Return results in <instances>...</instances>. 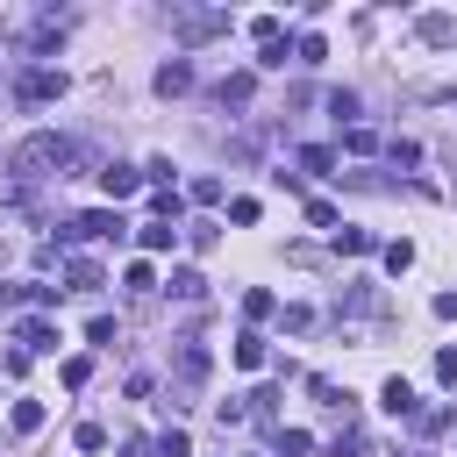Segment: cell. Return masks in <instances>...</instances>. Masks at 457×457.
<instances>
[{
    "mask_svg": "<svg viewBox=\"0 0 457 457\" xmlns=\"http://www.w3.org/2000/svg\"><path fill=\"white\" fill-rule=\"evenodd\" d=\"M64 164H71V143H64L57 129H36L29 143L7 150V171H14L21 186H29V179H50V171H64Z\"/></svg>",
    "mask_w": 457,
    "mask_h": 457,
    "instance_id": "1",
    "label": "cell"
},
{
    "mask_svg": "<svg viewBox=\"0 0 457 457\" xmlns=\"http://www.w3.org/2000/svg\"><path fill=\"white\" fill-rule=\"evenodd\" d=\"M214 421H221V428H236V421H250V407H243V400H214Z\"/></svg>",
    "mask_w": 457,
    "mask_h": 457,
    "instance_id": "26",
    "label": "cell"
},
{
    "mask_svg": "<svg viewBox=\"0 0 457 457\" xmlns=\"http://www.w3.org/2000/svg\"><path fill=\"white\" fill-rule=\"evenodd\" d=\"M407 264H414V243H407V236H400V243H386V271H393V278H400V271H407Z\"/></svg>",
    "mask_w": 457,
    "mask_h": 457,
    "instance_id": "23",
    "label": "cell"
},
{
    "mask_svg": "<svg viewBox=\"0 0 457 457\" xmlns=\"http://www.w3.org/2000/svg\"><path fill=\"white\" fill-rule=\"evenodd\" d=\"M307 450V428H278V457H300Z\"/></svg>",
    "mask_w": 457,
    "mask_h": 457,
    "instance_id": "29",
    "label": "cell"
},
{
    "mask_svg": "<svg viewBox=\"0 0 457 457\" xmlns=\"http://www.w3.org/2000/svg\"><path fill=\"white\" fill-rule=\"evenodd\" d=\"M157 457H193V436H186V428H164V436H157Z\"/></svg>",
    "mask_w": 457,
    "mask_h": 457,
    "instance_id": "21",
    "label": "cell"
},
{
    "mask_svg": "<svg viewBox=\"0 0 457 457\" xmlns=\"http://www.w3.org/2000/svg\"><path fill=\"white\" fill-rule=\"evenodd\" d=\"M328 114H336V121H350V114H357V93H343V86H336V93H328Z\"/></svg>",
    "mask_w": 457,
    "mask_h": 457,
    "instance_id": "28",
    "label": "cell"
},
{
    "mask_svg": "<svg viewBox=\"0 0 457 457\" xmlns=\"http://www.w3.org/2000/svg\"><path fill=\"white\" fill-rule=\"evenodd\" d=\"M121 457H150V443H121Z\"/></svg>",
    "mask_w": 457,
    "mask_h": 457,
    "instance_id": "32",
    "label": "cell"
},
{
    "mask_svg": "<svg viewBox=\"0 0 457 457\" xmlns=\"http://www.w3.org/2000/svg\"><path fill=\"white\" fill-rule=\"evenodd\" d=\"M43 421H50V414H43V400H14V407H7V428H14V436H36Z\"/></svg>",
    "mask_w": 457,
    "mask_h": 457,
    "instance_id": "10",
    "label": "cell"
},
{
    "mask_svg": "<svg viewBox=\"0 0 457 457\" xmlns=\"http://www.w3.org/2000/svg\"><path fill=\"white\" fill-rule=\"evenodd\" d=\"M378 407H386L393 421H414V414H421V407H414V386H407V378H386V386H378Z\"/></svg>",
    "mask_w": 457,
    "mask_h": 457,
    "instance_id": "6",
    "label": "cell"
},
{
    "mask_svg": "<svg viewBox=\"0 0 457 457\" xmlns=\"http://www.w3.org/2000/svg\"><path fill=\"white\" fill-rule=\"evenodd\" d=\"M136 186H143V171H136V164H107V171H100V193H107V200H129Z\"/></svg>",
    "mask_w": 457,
    "mask_h": 457,
    "instance_id": "8",
    "label": "cell"
},
{
    "mask_svg": "<svg viewBox=\"0 0 457 457\" xmlns=\"http://www.w3.org/2000/svg\"><path fill=\"white\" fill-rule=\"evenodd\" d=\"M228 357H236V364H243V371H264V364H271V350H264V336H257V328H243V336H236V350H228Z\"/></svg>",
    "mask_w": 457,
    "mask_h": 457,
    "instance_id": "9",
    "label": "cell"
},
{
    "mask_svg": "<svg viewBox=\"0 0 457 457\" xmlns=\"http://www.w3.org/2000/svg\"><path fill=\"white\" fill-rule=\"evenodd\" d=\"M64 278H71V293H93V286H100V264H93V257H71Z\"/></svg>",
    "mask_w": 457,
    "mask_h": 457,
    "instance_id": "15",
    "label": "cell"
},
{
    "mask_svg": "<svg viewBox=\"0 0 457 457\" xmlns=\"http://www.w3.org/2000/svg\"><path fill=\"white\" fill-rule=\"evenodd\" d=\"M171 243H179L171 221H143V250H171Z\"/></svg>",
    "mask_w": 457,
    "mask_h": 457,
    "instance_id": "19",
    "label": "cell"
},
{
    "mask_svg": "<svg viewBox=\"0 0 457 457\" xmlns=\"http://www.w3.org/2000/svg\"><path fill=\"white\" fill-rule=\"evenodd\" d=\"M186 86H193V64H186V57L157 64V93H164V100H171V93H186Z\"/></svg>",
    "mask_w": 457,
    "mask_h": 457,
    "instance_id": "11",
    "label": "cell"
},
{
    "mask_svg": "<svg viewBox=\"0 0 457 457\" xmlns=\"http://www.w3.org/2000/svg\"><path fill=\"white\" fill-rule=\"evenodd\" d=\"M436 321H457V293H436Z\"/></svg>",
    "mask_w": 457,
    "mask_h": 457,
    "instance_id": "31",
    "label": "cell"
},
{
    "mask_svg": "<svg viewBox=\"0 0 457 457\" xmlns=\"http://www.w3.org/2000/svg\"><path fill=\"white\" fill-rule=\"evenodd\" d=\"M150 207H157V221H171V228H179V207H186V200H179V186H157V193H150Z\"/></svg>",
    "mask_w": 457,
    "mask_h": 457,
    "instance_id": "16",
    "label": "cell"
},
{
    "mask_svg": "<svg viewBox=\"0 0 457 457\" xmlns=\"http://www.w3.org/2000/svg\"><path fill=\"white\" fill-rule=\"evenodd\" d=\"M86 343H93V350H107V343H114V321H107V314H93V321H86Z\"/></svg>",
    "mask_w": 457,
    "mask_h": 457,
    "instance_id": "25",
    "label": "cell"
},
{
    "mask_svg": "<svg viewBox=\"0 0 457 457\" xmlns=\"http://www.w3.org/2000/svg\"><path fill=\"white\" fill-rule=\"evenodd\" d=\"M321 57H328L321 36H300V43H293V64H321Z\"/></svg>",
    "mask_w": 457,
    "mask_h": 457,
    "instance_id": "22",
    "label": "cell"
},
{
    "mask_svg": "<svg viewBox=\"0 0 457 457\" xmlns=\"http://www.w3.org/2000/svg\"><path fill=\"white\" fill-rule=\"evenodd\" d=\"M250 36H257V50H264V43H278V14H257V21H250Z\"/></svg>",
    "mask_w": 457,
    "mask_h": 457,
    "instance_id": "27",
    "label": "cell"
},
{
    "mask_svg": "<svg viewBox=\"0 0 457 457\" xmlns=\"http://www.w3.org/2000/svg\"><path fill=\"white\" fill-rule=\"evenodd\" d=\"M71 443H79V450H107V428H100V421H79Z\"/></svg>",
    "mask_w": 457,
    "mask_h": 457,
    "instance_id": "24",
    "label": "cell"
},
{
    "mask_svg": "<svg viewBox=\"0 0 457 457\" xmlns=\"http://www.w3.org/2000/svg\"><path fill=\"white\" fill-rule=\"evenodd\" d=\"M436 378H443V386L457 393V350H436Z\"/></svg>",
    "mask_w": 457,
    "mask_h": 457,
    "instance_id": "30",
    "label": "cell"
},
{
    "mask_svg": "<svg viewBox=\"0 0 457 457\" xmlns=\"http://www.w3.org/2000/svg\"><path fill=\"white\" fill-rule=\"evenodd\" d=\"M14 343H21L29 357H43V350H57V328H50L43 314H29V321H14Z\"/></svg>",
    "mask_w": 457,
    "mask_h": 457,
    "instance_id": "5",
    "label": "cell"
},
{
    "mask_svg": "<svg viewBox=\"0 0 457 457\" xmlns=\"http://www.w3.org/2000/svg\"><path fill=\"white\" fill-rule=\"evenodd\" d=\"M179 378H186V386L207 378V343H200V336H179Z\"/></svg>",
    "mask_w": 457,
    "mask_h": 457,
    "instance_id": "7",
    "label": "cell"
},
{
    "mask_svg": "<svg viewBox=\"0 0 457 457\" xmlns=\"http://www.w3.org/2000/svg\"><path fill=\"white\" fill-rule=\"evenodd\" d=\"M171 300H207V278H200L193 264H179V271H171Z\"/></svg>",
    "mask_w": 457,
    "mask_h": 457,
    "instance_id": "13",
    "label": "cell"
},
{
    "mask_svg": "<svg viewBox=\"0 0 457 457\" xmlns=\"http://www.w3.org/2000/svg\"><path fill=\"white\" fill-rule=\"evenodd\" d=\"M250 93H257V71H228L221 79V107H243Z\"/></svg>",
    "mask_w": 457,
    "mask_h": 457,
    "instance_id": "12",
    "label": "cell"
},
{
    "mask_svg": "<svg viewBox=\"0 0 457 457\" xmlns=\"http://www.w3.org/2000/svg\"><path fill=\"white\" fill-rule=\"evenodd\" d=\"M121 286H129V293H150V286H157V271H150V257H136V264L121 271Z\"/></svg>",
    "mask_w": 457,
    "mask_h": 457,
    "instance_id": "20",
    "label": "cell"
},
{
    "mask_svg": "<svg viewBox=\"0 0 457 457\" xmlns=\"http://www.w3.org/2000/svg\"><path fill=\"white\" fill-rule=\"evenodd\" d=\"M243 314H250V321H271V314H278V300H271L264 286H250V293H243Z\"/></svg>",
    "mask_w": 457,
    "mask_h": 457,
    "instance_id": "18",
    "label": "cell"
},
{
    "mask_svg": "<svg viewBox=\"0 0 457 457\" xmlns=\"http://www.w3.org/2000/svg\"><path fill=\"white\" fill-rule=\"evenodd\" d=\"M14 93H21V107H50V100H64V71H50V64H29V71L14 79Z\"/></svg>",
    "mask_w": 457,
    "mask_h": 457,
    "instance_id": "3",
    "label": "cell"
},
{
    "mask_svg": "<svg viewBox=\"0 0 457 457\" xmlns=\"http://www.w3.org/2000/svg\"><path fill=\"white\" fill-rule=\"evenodd\" d=\"M336 250H343V257H364V250H378V243H371V228H336Z\"/></svg>",
    "mask_w": 457,
    "mask_h": 457,
    "instance_id": "17",
    "label": "cell"
},
{
    "mask_svg": "<svg viewBox=\"0 0 457 457\" xmlns=\"http://www.w3.org/2000/svg\"><path fill=\"white\" fill-rule=\"evenodd\" d=\"M71 236H100V243H121V236H129V221H121V214H107V207H93V214H79V221H71Z\"/></svg>",
    "mask_w": 457,
    "mask_h": 457,
    "instance_id": "4",
    "label": "cell"
},
{
    "mask_svg": "<svg viewBox=\"0 0 457 457\" xmlns=\"http://www.w3.org/2000/svg\"><path fill=\"white\" fill-rule=\"evenodd\" d=\"M421 43H457V14H421Z\"/></svg>",
    "mask_w": 457,
    "mask_h": 457,
    "instance_id": "14",
    "label": "cell"
},
{
    "mask_svg": "<svg viewBox=\"0 0 457 457\" xmlns=\"http://www.w3.org/2000/svg\"><path fill=\"white\" fill-rule=\"evenodd\" d=\"M171 36H179V43H207V36H228V14H221V7H171Z\"/></svg>",
    "mask_w": 457,
    "mask_h": 457,
    "instance_id": "2",
    "label": "cell"
}]
</instances>
